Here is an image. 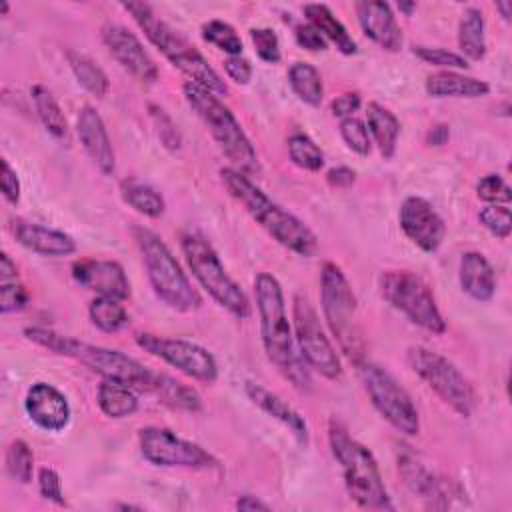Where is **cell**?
<instances>
[{"mask_svg": "<svg viewBox=\"0 0 512 512\" xmlns=\"http://www.w3.org/2000/svg\"><path fill=\"white\" fill-rule=\"evenodd\" d=\"M244 392L254 406H258L262 412H266L268 416H272L274 420L284 424L302 446L308 444V440H310L308 424H306L304 416L294 406H290L284 398H280L278 394H274L272 390H268L256 382H246Z\"/></svg>", "mask_w": 512, "mask_h": 512, "instance_id": "cell-23", "label": "cell"}, {"mask_svg": "<svg viewBox=\"0 0 512 512\" xmlns=\"http://www.w3.org/2000/svg\"><path fill=\"white\" fill-rule=\"evenodd\" d=\"M496 10L502 14V18L506 22H510V16H512V2H496Z\"/></svg>", "mask_w": 512, "mask_h": 512, "instance_id": "cell-56", "label": "cell"}, {"mask_svg": "<svg viewBox=\"0 0 512 512\" xmlns=\"http://www.w3.org/2000/svg\"><path fill=\"white\" fill-rule=\"evenodd\" d=\"M286 148L290 162L306 172H318L324 166V152L308 134H292L286 142Z\"/></svg>", "mask_w": 512, "mask_h": 512, "instance_id": "cell-37", "label": "cell"}, {"mask_svg": "<svg viewBox=\"0 0 512 512\" xmlns=\"http://www.w3.org/2000/svg\"><path fill=\"white\" fill-rule=\"evenodd\" d=\"M250 40L256 56L266 64H278L282 58L278 34L272 28H252Z\"/></svg>", "mask_w": 512, "mask_h": 512, "instance_id": "cell-43", "label": "cell"}, {"mask_svg": "<svg viewBox=\"0 0 512 512\" xmlns=\"http://www.w3.org/2000/svg\"><path fill=\"white\" fill-rule=\"evenodd\" d=\"M96 402L102 414L112 420L128 418L138 410V396L134 388L116 378H102L98 384Z\"/></svg>", "mask_w": 512, "mask_h": 512, "instance_id": "cell-29", "label": "cell"}, {"mask_svg": "<svg viewBox=\"0 0 512 512\" xmlns=\"http://www.w3.org/2000/svg\"><path fill=\"white\" fill-rule=\"evenodd\" d=\"M362 106V96L358 92H344L332 100V114L340 120L352 118L354 112H358Z\"/></svg>", "mask_w": 512, "mask_h": 512, "instance_id": "cell-51", "label": "cell"}, {"mask_svg": "<svg viewBox=\"0 0 512 512\" xmlns=\"http://www.w3.org/2000/svg\"><path fill=\"white\" fill-rule=\"evenodd\" d=\"M294 38L296 42L310 50V52H324L328 48V42L326 38L310 24V22H300L294 26Z\"/></svg>", "mask_w": 512, "mask_h": 512, "instance_id": "cell-48", "label": "cell"}, {"mask_svg": "<svg viewBox=\"0 0 512 512\" xmlns=\"http://www.w3.org/2000/svg\"><path fill=\"white\" fill-rule=\"evenodd\" d=\"M76 134L86 156L92 164L106 176H110L116 168V156L112 148V140L108 136L106 124L100 112L92 106H82L76 116Z\"/></svg>", "mask_w": 512, "mask_h": 512, "instance_id": "cell-20", "label": "cell"}, {"mask_svg": "<svg viewBox=\"0 0 512 512\" xmlns=\"http://www.w3.org/2000/svg\"><path fill=\"white\" fill-rule=\"evenodd\" d=\"M398 10L404 12L406 16H410V14L416 10V4H414V2H400V4H398Z\"/></svg>", "mask_w": 512, "mask_h": 512, "instance_id": "cell-57", "label": "cell"}, {"mask_svg": "<svg viewBox=\"0 0 512 512\" xmlns=\"http://www.w3.org/2000/svg\"><path fill=\"white\" fill-rule=\"evenodd\" d=\"M72 278L96 296H110L126 300L130 296V282L124 268L116 260L80 258L72 264Z\"/></svg>", "mask_w": 512, "mask_h": 512, "instance_id": "cell-18", "label": "cell"}, {"mask_svg": "<svg viewBox=\"0 0 512 512\" xmlns=\"http://www.w3.org/2000/svg\"><path fill=\"white\" fill-rule=\"evenodd\" d=\"M132 236L142 254L146 276L156 298L176 312L198 310L202 306V296L192 286L166 242L144 226H134Z\"/></svg>", "mask_w": 512, "mask_h": 512, "instance_id": "cell-7", "label": "cell"}, {"mask_svg": "<svg viewBox=\"0 0 512 512\" xmlns=\"http://www.w3.org/2000/svg\"><path fill=\"white\" fill-rule=\"evenodd\" d=\"M30 96H32V102H34V108H36V114L42 122V126L46 128V132L60 140V142H66L70 140V128H68V120L58 104V100L54 98V94L42 86V84H34L32 90H30Z\"/></svg>", "mask_w": 512, "mask_h": 512, "instance_id": "cell-31", "label": "cell"}, {"mask_svg": "<svg viewBox=\"0 0 512 512\" xmlns=\"http://www.w3.org/2000/svg\"><path fill=\"white\" fill-rule=\"evenodd\" d=\"M366 128L378 152L384 160H390L396 154L398 136H400V120L386 106L378 102H370L366 106Z\"/></svg>", "mask_w": 512, "mask_h": 512, "instance_id": "cell-27", "label": "cell"}, {"mask_svg": "<svg viewBox=\"0 0 512 512\" xmlns=\"http://www.w3.org/2000/svg\"><path fill=\"white\" fill-rule=\"evenodd\" d=\"M0 188H2V196L6 198V202L18 204V200H20V180H18L16 170L10 166V162L6 158H2Z\"/></svg>", "mask_w": 512, "mask_h": 512, "instance_id": "cell-50", "label": "cell"}, {"mask_svg": "<svg viewBox=\"0 0 512 512\" xmlns=\"http://www.w3.org/2000/svg\"><path fill=\"white\" fill-rule=\"evenodd\" d=\"M30 304V294L18 278L0 280V312L12 314L20 312Z\"/></svg>", "mask_w": 512, "mask_h": 512, "instance_id": "cell-46", "label": "cell"}, {"mask_svg": "<svg viewBox=\"0 0 512 512\" xmlns=\"http://www.w3.org/2000/svg\"><path fill=\"white\" fill-rule=\"evenodd\" d=\"M120 196L132 210L146 218H160L166 210L164 196L150 184L136 178H124L120 182Z\"/></svg>", "mask_w": 512, "mask_h": 512, "instance_id": "cell-33", "label": "cell"}, {"mask_svg": "<svg viewBox=\"0 0 512 512\" xmlns=\"http://www.w3.org/2000/svg\"><path fill=\"white\" fill-rule=\"evenodd\" d=\"M448 138H450V128H448V124H434L428 132H426V142L430 144V146H442V144H446L448 142Z\"/></svg>", "mask_w": 512, "mask_h": 512, "instance_id": "cell-53", "label": "cell"}, {"mask_svg": "<svg viewBox=\"0 0 512 512\" xmlns=\"http://www.w3.org/2000/svg\"><path fill=\"white\" fill-rule=\"evenodd\" d=\"M134 340L144 352L160 358L168 366L198 382L212 384L218 378L216 358L212 356V352H208L204 346L196 342L184 338L158 336L150 332H140L134 336Z\"/></svg>", "mask_w": 512, "mask_h": 512, "instance_id": "cell-15", "label": "cell"}, {"mask_svg": "<svg viewBox=\"0 0 512 512\" xmlns=\"http://www.w3.org/2000/svg\"><path fill=\"white\" fill-rule=\"evenodd\" d=\"M480 224L500 240H506L512 232L510 208L504 204H488L478 212Z\"/></svg>", "mask_w": 512, "mask_h": 512, "instance_id": "cell-42", "label": "cell"}, {"mask_svg": "<svg viewBox=\"0 0 512 512\" xmlns=\"http://www.w3.org/2000/svg\"><path fill=\"white\" fill-rule=\"evenodd\" d=\"M200 34L206 42H210L218 50L226 52L228 56H242V48H244L242 40H240L238 32L234 30V26H230L228 22L218 20V18L208 20L202 24Z\"/></svg>", "mask_w": 512, "mask_h": 512, "instance_id": "cell-38", "label": "cell"}, {"mask_svg": "<svg viewBox=\"0 0 512 512\" xmlns=\"http://www.w3.org/2000/svg\"><path fill=\"white\" fill-rule=\"evenodd\" d=\"M8 10H10L8 2H6V0H0V12H2V16H6V14H8Z\"/></svg>", "mask_w": 512, "mask_h": 512, "instance_id": "cell-58", "label": "cell"}, {"mask_svg": "<svg viewBox=\"0 0 512 512\" xmlns=\"http://www.w3.org/2000/svg\"><path fill=\"white\" fill-rule=\"evenodd\" d=\"M458 48L466 60H482L486 56V20L480 8L468 6L458 22Z\"/></svg>", "mask_w": 512, "mask_h": 512, "instance_id": "cell-30", "label": "cell"}, {"mask_svg": "<svg viewBox=\"0 0 512 512\" xmlns=\"http://www.w3.org/2000/svg\"><path fill=\"white\" fill-rule=\"evenodd\" d=\"M254 296L266 358L294 388L304 392L310 390V368L298 352L278 278L270 272H258L254 276Z\"/></svg>", "mask_w": 512, "mask_h": 512, "instance_id": "cell-1", "label": "cell"}, {"mask_svg": "<svg viewBox=\"0 0 512 512\" xmlns=\"http://www.w3.org/2000/svg\"><path fill=\"white\" fill-rule=\"evenodd\" d=\"M150 394L156 396L162 404H166L172 410H184V412H200L202 410L200 394L192 386H188L164 372H158L156 384Z\"/></svg>", "mask_w": 512, "mask_h": 512, "instance_id": "cell-32", "label": "cell"}, {"mask_svg": "<svg viewBox=\"0 0 512 512\" xmlns=\"http://www.w3.org/2000/svg\"><path fill=\"white\" fill-rule=\"evenodd\" d=\"M354 8H356V16L362 32L374 44H378L386 52L402 50V44H404L402 28L396 22V16L390 4L378 2V0H362V2H356Z\"/></svg>", "mask_w": 512, "mask_h": 512, "instance_id": "cell-22", "label": "cell"}, {"mask_svg": "<svg viewBox=\"0 0 512 512\" xmlns=\"http://www.w3.org/2000/svg\"><path fill=\"white\" fill-rule=\"evenodd\" d=\"M292 330L298 352L306 366L328 380L342 376V362L326 336L318 312L304 294H296L292 300Z\"/></svg>", "mask_w": 512, "mask_h": 512, "instance_id": "cell-13", "label": "cell"}, {"mask_svg": "<svg viewBox=\"0 0 512 512\" xmlns=\"http://www.w3.org/2000/svg\"><path fill=\"white\" fill-rule=\"evenodd\" d=\"M28 418L46 432H60L68 426L72 410L68 398L48 382H34L24 398Z\"/></svg>", "mask_w": 512, "mask_h": 512, "instance_id": "cell-19", "label": "cell"}, {"mask_svg": "<svg viewBox=\"0 0 512 512\" xmlns=\"http://www.w3.org/2000/svg\"><path fill=\"white\" fill-rule=\"evenodd\" d=\"M238 510L242 512H254V510H270V506L266 502H262L260 498L252 496V494H242L236 498V504H234Z\"/></svg>", "mask_w": 512, "mask_h": 512, "instance_id": "cell-54", "label": "cell"}, {"mask_svg": "<svg viewBox=\"0 0 512 512\" xmlns=\"http://www.w3.org/2000/svg\"><path fill=\"white\" fill-rule=\"evenodd\" d=\"M406 362L412 372L458 416H472L478 404L476 390L452 360L426 346H410L406 350Z\"/></svg>", "mask_w": 512, "mask_h": 512, "instance_id": "cell-10", "label": "cell"}, {"mask_svg": "<svg viewBox=\"0 0 512 512\" xmlns=\"http://www.w3.org/2000/svg\"><path fill=\"white\" fill-rule=\"evenodd\" d=\"M88 316H90V322L100 332H106V334L120 332L130 320L122 300L110 298V296H96L88 306Z\"/></svg>", "mask_w": 512, "mask_h": 512, "instance_id": "cell-36", "label": "cell"}, {"mask_svg": "<svg viewBox=\"0 0 512 512\" xmlns=\"http://www.w3.org/2000/svg\"><path fill=\"white\" fill-rule=\"evenodd\" d=\"M398 470L406 486L420 498L428 500L432 508H444V504L448 506V502L444 500V496H448L444 482L432 470H428L416 456L402 454L398 458Z\"/></svg>", "mask_w": 512, "mask_h": 512, "instance_id": "cell-25", "label": "cell"}, {"mask_svg": "<svg viewBox=\"0 0 512 512\" xmlns=\"http://www.w3.org/2000/svg\"><path fill=\"white\" fill-rule=\"evenodd\" d=\"M38 490H40V496L58 504V506H64L66 500H64V492H62V480H60V474L50 468V466H42L38 470Z\"/></svg>", "mask_w": 512, "mask_h": 512, "instance_id": "cell-47", "label": "cell"}, {"mask_svg": "<svg viewBox=\"0 0 512 512\" xmlns=\"http://www.w3.org/2000/svg\"><path fill=\"white\" fill-rule=\"evenodd\" d=\"M328 444L332 456L340 464L344 486L350 498L360 508L394 510L374 454L356 438H352L346 426L336 418L328 422Z\"/></svg>", "mask_w": 512, "mask_h": 512, "instance_id": "cell-5", "label": "cell"}, {"mask_svg": "<svg viewBox=\"0 0 512 512\" xmlns=\"http://www.w3.org/2000/svg\"><path fill=\"white\" fill-rule=\"evenodd\" d=\"M326 182L332 188H348L356 182V172L348 166H334L326 172Z\"/></svg>", "mask_w": 512, "mask_h": 512, "instance_id": "cell-52", "label": "cell"}, {"mask_svg": "<svg viewBox=\"0 0 512 512\" xmlns=\"http://www.w3.org/2000/svg\"><path fill=\"white\" fill-rule=\"evenodd\" d=\"M180 248L192 276L208 296L238 320H246L252 312V304L240 284L226 272L214 246L200 232L188 230L180 238Z\"/></svg>", "mask_w": 512, "mask_h": 512, "instance_id": "cell-8", "label": "cell"}, {"mask_svg": "<svg viewBox=\"0 0 512 512\" xmlns=\"http://www.w3.org/2000/svg\"><path fill=\"white\" fill-rule=\"evenodd\" d=\"M66 60L70 64V70L74 74V78L78 80V84L90 92L96 98H104L110 90V80L106 76V72L86 54L76 52V50H68L66 52Z\"/></svg>", "mask_w": 512, "mask_h": 512, "instance_id": "cell-35", "label": "cell"}, {"mask_svg": "<svg viewBox=\"0 0 512 512\" xmlns=\"http://www.w3.org/2000/svg\"><path fill=\"white\" fill-rule=\"evenodd\" d=\"M424 88L432 98H482L490 92L488 82L456 70H440L430 74Z\"/></svg>", "mask_w": 512, "mask_h": 512, "instance_id": "cell-26", "label": "cell"}, {"mask_svg": "<svg viewBox=\"0 0 512 512\" xmlns=\"http://www.w3.org/2000/svg\"><path fill=\"white\" fill-rule=\"evenodd\" d=\"M338 130H340V136H342L344 144L352 152H356L358 156H368L370 154L372 138H370L368 128H366V124L362 120H358L354 116L352 118H344V120H340Z\"/></svg>", "mask_w": 512, "mask_h": 512, "instance_id": "cell-41", "label": "cell"}, {"mask_svg": "<svg viewBox=\"0 0 512 512\" xmlns=\"http://www.w3.org/2000/svg\"><path fill=\"white\" fill-rule=\"evenodd\" d=\"M398 224L404 236L422 252H436L446 236V224L422 196H406L400 204Z\"/></svg>", "mask_w": 512, "mask_h": 512, "instance_id": "cell-16", "label": "cell"}, {"mask_svg": "<svg viewBox=\"0 0 512 512\" xmlns=\"http://www.w3.org/2000/svg\"><path fill=\"white\" fill-rule=\"evenodd\" d=\"M8 228L20 246L40 256L58 258V256H70L76 252V240L62 230H56L32 220H24V218H12L8 222Z\"/></svg>", "mask_w": 512, "mask_h": 512, "instance_id": "cell-21", "label": "cell"}, {"mask_svg": "<svg viewBox=\"0 0 512 512\" xmlns=\"http://www.w3.org/2000/svg\"><path fill=\"white\" fill-rule=\"evenodd\" d=\"M382 298L412 324L432 334H444L446 320L430 286L410 270H386L378 278Z\"/></svg>", "mask_w": 512, "mask_h": 512, "instance_id": "cell-11", "label": "cell"}, {"mask_svg": "<svg viewBox=\"0 0 512 512\" xmlns=\"http://www.w3.org/2000/svg\"><path fill=\"white\" fill-rule=\"evenodd\" d=\"M6 472L20 484H28L34 472V456L24 440H12L6 450Z\"/></svg>", "mask_w": 512, "mask_h": 512, "instance_id": "cell-39", "label": "cell"}, {"mask_svg": "<svg viewBox=\"0 0 512 512\" xmlns=\"http://www.w3.org/2000/svg\"><path fill=\"white\" fill-rule=\"evenodd\" d=\"M220 180L226 192L262 226L280 246L290 252L310 258L318 252V238L298 216L274 202L260 186H256L244 172L226 166L220 170Z\"/></svg>", "mask_w": 512, "mask_h": 512, "instance_id": "cell-2", "label": "cell"}, {"mask_svg": "<svg viewBox=\"0 0 512 512\" xmlns=\"http://www.w3.org/2000/svg\"><path fill=\"white\" fill-rule=\"evenodd\" d=\"M288 84L292 92L298 96V100H302L304 104L312 108L322 104V98H324L322 76L318 68L312 66L310 62H294L288 68Z\"/></svg>", "mask_w": 512, "mask_h": 512, "instance_id": "cell-34", "label": "cell"}, {"mask_svg": "<svg viewBox=\"0 0 512 512\" xmlns=\"http://www.w3.org/2000/svg\"><path fill=\"white\" fill-rule=\"evenodd\" d=\"M224 70H226V76L240 86H246L252 78V64L244 56H226Z\"/></svg>", "mask_w": 512, "mask_h": 512, "instance_id": "cell-49", "label": "cell"}, {"mask_svg": "<svg viewBox=\"0 0 512 512\" xmlns=\"http://www.w3.org/2000/svg\"><path fill=\"white\" fill-rule=\"evenodd\" d=\"M476 194L480 200L488 204H504L508 206L512 200V190L508 182L500 174H486L476 184Z\"/></svg>", "mask_w": 512, "mask_h": 512, "instance_id": "cell-45", "label": "cell"}, {"mask_svg": "<svg viewBox=\"0 0 512 512\" xmlns=\"http://www.w3.org/2000/svg\"><path fill=\"white\" fill-rule=\"evenodd\" d=\"M12 278H18L16 262L6 252H2L0 254V280H12Z\"/></svg>", "mask_w": 512, "mask_h": 512, "instance_id": "cell-55", "label": "cell"}, {"mask_svg": "<svg viewBox=\"0 0 512 512\" xmlns=\"http://www.w3.org/2000/svg\"><path fill=\"white\" fill-rule=\"evenodd\" d=\"M320 306L330 334L350 362L364 360V338L356 316V296L342 268L324 262L320 272Z\"/></svg>", "mask_w": 512, "mask_h": 512, "instance_id": "cell-9", "label": "cell"}, {"mask_svg": "<svg viewBox=\"0 0 512 512\" xmlns=\"http://www.w3.org/2000/svg\"><path fill=\"white\" fill-rule=\"evenodd\" d=\"M24 338L34 342L36 346H42L58 356H66L70 360L80 362L88 370L100 374L102 378H116L132 386L140 392H152L158 372L144 366L136 358L98 344H90L78 338H72L68 334H60L46 326H26Z\"/></svg>", "mask_w": 512, "mask_h": 512, "instance_id": "cell-3", "label": "cell"}, {"mask_svg": "<svg viewBox=\"0 0 512 512\" xmlns=\"http://www.w3.org/2000/svg\"><path fill=\"white\" fill-rule=\"evenodd\" d=\"M304 16L308 22L326 38V42H332L338 52L352 56L358 52L356 40L350 36L346 26L334 16V12L326 4H306Z\"/></svg>", "mask_w": 512, "mask_h": 512, "instance_id": "cell-28", "label": "cell"}, {"mask_svg": "<svg viewBox=\"0 0 512 512\" xmlns=\"http://www.w3.org/2000/svg\"><path fill=\"white\" fill-rule=\"evenodd\" d=\"M458 280L462 290L476 302H490L496 294V272L482 252L468 250L460 256Z\"/></svg>", "mask_w": 512, "mask_h": 512, "instance_id": "cell-24", "label": "cell"}, {"mask_svg": "<svg viewBox=\"0 0 512 512\" xmlns=\"http://www.w3.org/2000/svg\"><path fill=\"white\" fill-rule=\"evenodd\" d=\"M356 370L376 412L398 432L416 436L420 432V416L410 394L398 384V380L384 366L366 358L356 364Z\"/></svg>", "mask_w": 512, "mask_h": 512, "instance_id": "cell-12", "label": "cell"}, {"mask_svg": "<svg viewBox=\"0 0 512 512\" xmlns=\"http://www.w3.org/2000/svg\"><path fill=\"white\" fill-rule=\"evenodd\" d=\"M148 112H150V118H152V122L156 126L160 142L168 150H178L180 144H182V136H180V130H178L176 122L172 120V116L162 106H158V104H150Z\"/></svg>", "mask_w": 512, "mask_h": 512, "instance_id": "cell-44", "label": "cell"}, {"mask_svg": "<svg viewBox=\"0 0 512 512\" xmlns=\"http://www.w3.org/2000/svg\"><path fill=\"white\" fill-rule=\"evenodd\" d=\"M412 54L416 58H420L422 62L444 68V70H466L470 66L462 54L446 50V48H438V46L416 44V46H412Z\"/></svg>", "mask_w": 512, "mask_h": 512, "instance_id": "cell-40", "label": "cell"}, {"mask_svg": "<svg viewBox=\"0 0 512 512\" xmlns=\"http://www.w3.org/2000/svg\"><path fill=\"white\" fill-rule=\"evenodd\" d=\"M182 94L188 106L198 114V118L208 128L220 152L230 160L232 168L244 174L258 172V154L250 138L246 136L244 128L240 126L232 110L220 100V96L190 80L182 84Z\"/></svg>", "mask_w": 512, "mask_h": 512, "instance_id": "cell-6", "label": "cell"}, {"mask_svg": "<svg viewBox=\"0 0 512 512\" xmlns=\"http://www.w3.org/2000/svg\"><path fill=\"white\" fill-rule=\"evenodd\" d=\"M138 28L144 32L148 42L158 48V52L180 72H184L190 82L200 84L202 88L214 92L216 96H226L228 86L222 76L210 66V62L198 52V48L188 42L176 28L158 16V12L146 2H120Z\"/></svg>", "mask_w": 512, "mask_h": 512, "instance_id": "cell-4", "label": "cell"}, {"mask_svg": "<svg viewBox=\"0 0 512 512\" xmlns=\"http://www.w3.org/2000/svg\"><path fill=\"white\" fill-rule=\"evenodd\" d=\"M138 446L144 460L160 468L210 470L218 460L200 444L178 436L162 426H146L138 432Z\"/></svg>", "mask_w": 512, "mask_h": 512, "instance_id": "cell-14", "label": "cell"}, {"mask_svg": "<svg viewBox=\"0 0 512 512\" xmlns=\"http://www.w3.org/2000/svg\"><path fill=\"white\" fill-rule=\"evenodd\" d=\"M102 42L112 58L132 74L140 84H154L158 80V66L148 54L140 38L120 24H106L102 28Z\"/></svg>", "mask_w": 512, "mask_h": 512, "instance_id": "cell-17", "label": "cell"}]
</instances>
